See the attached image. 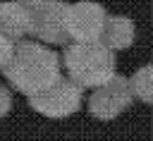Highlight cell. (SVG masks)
<instances>
[{"mask_svg": "<svg viewBox=\"0 0 153 141\" xmlns=\"http://www.w3.org/2000/svg\"><path fill=\"white\" fill-rule=\"evenodd\" d=\"M7 81L24 93L26 98L53 86L60 79V60L57 55L33 41H19L14 48L12 62L2 69Z\"/></svg>", "mask_w": 153, "mask_h": 141, "instance_id": "obj_1", "label": "cell"}, {"mask_svg": "<svg viewBox=\"0 0 153 141\" xmlns=\"http://www.w3.org/2000/svg\"><path fill=\"white\" fill-rule=\"evenodd\" d=\"M65 67L81 88H96L115 76V55L100 41H74L65 48Z\"/></svg>", "mask_w": 153, "mask_h": 141, "instance_id": "obj_2", "label": "cell"}, {"mask_svg": "<svg viewBox=\"0 0 153 141\" xmlns=\"http://www.w3.org/2000/svg\"><path fill=\"white\" fill-rule=\"evenodd\" d=\"M81 100H84L81 86L72 79H57L53 86L29 96L31 110H36L38 115L50 117V119H65V117L74 115L81 108Z\"/></svg>", "mask_w": 153, "mask_h": 141, "instance_id": "obj_3", "label": "cell"}, {"mask_svg": "<svg viewBox=\"0 0 153 141\" xmlns=\"http://www.w3.org/2000/svg\"><path fill=\"white\" fill-rule=\"evenodd\" d=\"M134 100V91H131V81L124 76H112L105 84L96 86L91 98H88V112L96 119H115L120 117Z\"/></svg>", "mask_w": 153, "mask_h": 141, "instance_id": "obj_4", "label": "cell"}, {"mask_svg": "<svg viewBox=\"0 0 153 141\" xmlns=\"http://www.w3.org/2000/svg\"><path fill=\"white\" fill-rule=\"evenodd\" d=\"M108 14L96 2L67 5V33L74 41H100Z\"/></svg>", "mask_w": 153, "mask_h": 141, "instance_id": "obj_5", "label": "cell"}, {"mask_svg": "<svg viewBox=\"0 0 153 141\" xmlns=\"http://www.w3.org/2000/svg\"><path fill=\"white\" fill-rule=\"evenodd\" d=\"M31 33L45 43H65L67 33V5L57 0H45L41 7L33 10V26Z\"/></svg>", "mask_w": 153, "mask_h": 141, "instance_id": "obj_6", "label": "cell"}, {"mask_svg": "<svg viewBox=\"0 0 153 141\" xmlns=\"http://www.w3.org/2000/svg\"><path fill=\"white\" fill-rule=\"evenodd\" d=\"M31 26H33V10L31 7H26L17 0L0 2V33H5L19 43V38L31 33Z\"/></svg>", "mask_w": 153, "mask_h": 141, "instance_id": "obj_7", "label": "cell"}, {"mask_svg": "<svg viewBox=\"0 0 153 141\" xmlns=\"http://www.w3.org/2000/svg\"><path fill=\"white\" fill-rule=\"evenodd\" d=\"M134 41V24L124 17H112L105 22L103 31V43L112 50H122Z\"/></svg>", "mask_w": 153, "mask_h": 141, "instance_id": "obj_8", "label": "cell"}, {"mask_svg": "<svg viewBox=\"0 0 153 141\" xmlns=\"http://www.w3.org/2000/svg\"><path fill=\"white\" fill-rule=\"evenodd\" d=\"M131 91H134V98H139L141 103H148L153 105V65H146L141 67L131 79Z\"/></svg>", "mask_w": 153, "mask_h": 141, "instance_id": "obj_9", "label": "cell"}, {"mask_svg": "<svg viewBox=\"0 0 153 141\" xmlns=\"http://www.w3.org/2000/svg\"><path fill=\"white\" fill-rule=\"evenodd\" d=\"M14 48H17V41H12L10 36L0 33V69H5L12 57H14Z\"/></svg>", "mask_w": 153, "mask_h": 141, "instance_id": "obj_10", "label": "cell"}, {"mask_svg": "<svg viewBox=\"0 0 153 141\" xmlns=\"http://www.w3.org/2000/svg\"><path fill=\"white\" fill-rule=\"evenodd\" d=\"M10 110H12V93L7 86L0 84V117H7Z\"/></svg>", "mask_w": 153, "mask_h": 141, "instance_id": "obj_11", "label": "cell"}, {"mask_svg": "<svg viewBox=\"0 0 153 141\" xmlns=\"http://www.w3.org/2000/svg\"><path fill=\"white\" fill-rule=\"evenodd\" d=\"M17 2H22V5H26V7H31V10H36V7H41L45 0H17Z\"/></svg>", "mask_w": 153, "mask_h": 141, "instance_id": "obj_12", "label": "cell"}]
</instances>
